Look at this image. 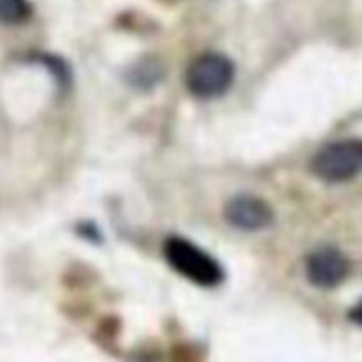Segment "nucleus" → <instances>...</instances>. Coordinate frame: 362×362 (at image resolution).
<instances>
[{
    "instance_id": "f257e3e1",
    "label": "nucleus",
    "mask_w": 362,
    "mask_h": 362,
    "mask_svg": "<svg viewBox=\"0 0 362 362\" xmlns=\"http://www.w3.org/2000/svg\"><path fill=\"white\" fill-rule=\"evenodd\" d=\"M165 257L172 269L200 286H216L223 281V269L211 255L182 237H170Z\"/></svg>"
},
{
    "instance_id": "f03ea898",
    "label": "nucleus",
    "mask_w": 362,
    "mask_h": 362,
    "mask_svg": "<svg viewBox=\"0 0 362 362\" xmlns=\"http://www.w3.org/2000/svg\"><path fill=\"white\" fill-rule=\"evenodd\" d=\"M235 67L228 57L221 53H205L189 66L186 74L187 88L200 99L218 98L233 83Z\"/></svg>"
},
{
    "instance_id": "7ed1b4c3",
    "label": "nucleus",
    "mask_w": 362,
    "mask_h": 362,
    "mask_svg": "<svg viewBox=\"0 0 362 362\" xmlns=\"http://www.w3.org/2000/svg\"><path fill=\"white\" fill-rule=\"evenodd\" d=\"M362 145L359 141H339L322 148L311 163L317 177L327 182H345L361 172Z\"/></svg>"
},
{
    "instance_id": "20e7f679",
    "label": "nucleus",
    "mask_w": 362,
    "mask_h": 362,
    "mask_svg": "<svg viewBox=\"0 0 362 362\" xmlns=\"http://www.w3.org/2000/svg\"><path fill=\"white\" fill-rule=\"evenodd\" d=\"M308 279L318 288H334L341 285L350 272V262L336 247H320L306 264Z\"/></svg>"
},
{
    "instance_id": "39448f33",
    "label": "nucleus",
    "mask_w": 362,
    "mask_h": 362,
    "mask_svg": "<svg viewBox=\"0 0 362 362\" xmlns=\"http://www.w3.org/2000/svg\"><path fill=\"white\" fill-rule=\"evenodd\" d=\"M226 221L246 232H255L269 226L274 219L272 209L257 197H237L225 209Z\"/></svg>"
},
{
    "instance_id": "423d86ee",
    "label": "nucleus",
    "mask_w": 362,
    "mask_h": 362,
    "mask_svg": "<svg viewBox=\"0 0 362 362\" xmlns=\"http://www.w3.org/2000/svg\"><path fill=\"white\" fill-rule=\"evenodd\" d=\"M30 14L27 0H0V23H20Z\"/></svg>"
}]
</instances>
